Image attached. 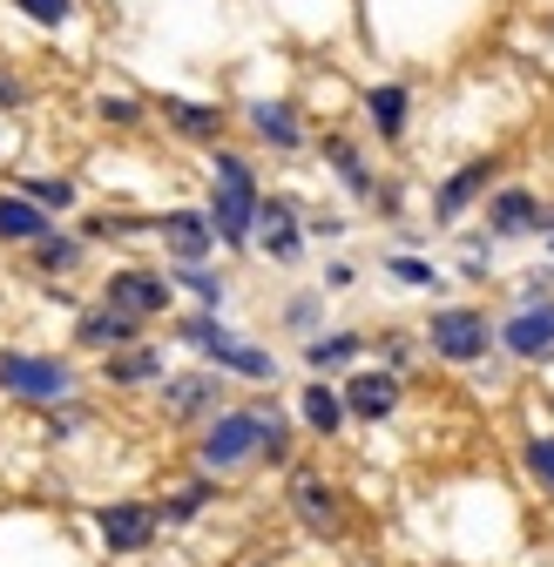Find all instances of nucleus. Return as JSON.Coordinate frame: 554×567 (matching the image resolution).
I'll return each mask as SVG.
<instances>
[{
	"label": "nucleus",
	"mask_w": 554,
	"mask_h": 567,
	"mask_svg": "<svg viewBox=\"0 0 554 567\" xmlns=\"http://www.w3.org/2000/svg\"><path fill=\"white\" fill-rule=\"evenodd\" d=\"M359 351V338H318L311 344V365H338V359H352Z\"/></svg>",
	"instance_id": "obj_22"
},
{
	"label": "nucleus",
	"mask_w": 554,
	"mask_h": 567,
	"mask_svg": "<svg viewBox=\"0 0 554 567\" xmlns=\"http://www.w3.org/2000/svg\"><path fill=\"white\" fill-rule=\"evenodd\" d=\"M95 527H102V540H109V547H122V554H129V547H150L156 514H150V507H102V520H95Z\"/></svg>",
	"instance_id": "obj_8"
},
{
	"label": "nucleus",
	"mask_w": 554,
	"mask_h": 567,
	"mask_svg": "<svg viewBox=\"0 0 554 567\" xmlns=\"http://www.w3.org/2000/svg\"><path fill=\"white\" fill-rule=\"evenodd\" d=\"M0 102H21V89H14V82H0Z\"/></svg>",
	"instance_id": "obj_30"
},
{
	"label": "nucleus",
	"mask_w": 554,
	"mask_h": 567,
	"mask_svg": "<svg viewBox=\"0 0 554 567\" xmlns=\"http://www.w3.org/2000/svg\"><path fill=\"white\" fill-rule=\"evenodd\" d=\"M527 466H534L541 486H554V440H534V446H527Z\"/></svg>",
	"instance_id": "obj_26"
},
{
	"label": "nucleus",
	"mask_w": 554,
	"mask_h": 567,
	"mask_svg": "<svg viewBox=\"0 0 554 567\" xmlns=\"http://www.w3.org/2000/svg\"><path fill=\"white\" fill-rule=\"evenodd\" d=\"M480 183H488V163H473V169H460L447 189H440V217H460V209H466V196L480 189Z\"/></svg>",
	"instance_id": "obj_20"
},
{
	"label": "nucleus",
	"mask_w": 554,
	"mask_h": 567,
	"mask_svg": "<svg viewBox=\"0 0 554 567\" xmlns=\"http://www.w3.org/2000/svg\"><path fill=\"white\" fill-rule=\"evenodd\" d=\"M392 405H399V385L386 372H366V379H352V392H345V412H359V419H386Z\"/></svg>",
	"instance_id": "obj_10"
},
{
	"label": "nucleus",
	"mask_w": 554,
	"mask_h": 567,
	"mask_svg": "<svg viewBox=\"0 0 554 567\" xmlns=\"http://www.w3.org/2000/svg\"><path fill=\"white\" fill-rule=\"evenodd\" d=\"M331 163L345 169V183H352V189H366V169H359V156L345 150V142H331Z\"/></svg>",
	"instance_id": "obj_29"
},
{
	"label": "nucleus",
	"mask_w": 554,
	"mask_h": 567,
	"mask_svg": "<svg viewBox=\"0 0 554 567\" xmlns=\"http://www.w3.org/2000/svg\"><path fill=\"white\" fill-rule=\"evenodd\" d=\"M129 324H135V318H122V311H109V305H102V311H89V318H82V344H122V338H129Z\"/></svg>",
	"instance_id": "obj_18"
},
{
	"label": "nucleus",
	"mask_w": 554,
	"mask_h": 567,
	"mask_svg": "<svg viewBox=\"0 0 554 567\" xmlns=\"http://www.w3.org/2000/svg\"><path fill=\"white\" fill-rule=\"evenodd\" d=\"M163 244H170L183 264H196V257H211V224H203L196 209H176V217H163Z\"/></svg>",
	"instance_id": "obj_9"
},
{
	"label": "nucleus",
	"mask_w": 554,
	"mask_h": 567,
	"mask_svg": "<svg viewBox=\"0 0 554 567\" xmlns=\"http://www.w3.org/2000/svg\"><path fill=\"white\" fill-rule=\"evenodd\" d=\"M0 385L8 392H28V399H61L68 385V365H54V359H21V351H0Z\"/></svg>",
	"instance_id": "obj_4"
},
{
	"label": "nucleus",
	"mask_w": 554,
	"mask_h": 567,
	"mask_svg": "<svg viewBox=\"0 0 554 567\" xmlns=\"http://www.w3.org/2000/svg\"><path fill=\"white\" fill-rule=\"evenodd\" d=\"M257 189H250V169L237 163V156H217V230L230 237V244H244L250 237V224H257Z\"/></svg>",
	"instance_id": "obj_2"
},
{
	"label": "nucleus",
	"mask_w": 554,
	"mask_h": 567,
	"mask_svg": "<svg viewBox=\"0 0 554 567\" xmlns=\"http://www.w3.org/2000/svg\"><path fill=\"white\" fill-rule=\"evenodd\" d=\"M433 351H447V359H480L488 351V318L480 311H433Z\"/></svg>",
	"instance_id": "obj_6"
},
{
	"label": "nucleus",
	"mask_w": 554,
	"mask_h": 567,
	"mask_svg": "<svg viewBox=\"0 0 554 567\" xmlns=\"http://www.w3.org/2000/svg\"><path fill=\"white\" fill-rule=\"evenodd\" d=\"M28 196H34L41 209H61V203H75V189H68V183H28Z\"/></svg>",
	"instance_id": "obj_27"
},
{
	"label": "nucleus",
	"mask_w": 554,
	"mask_h": 567,
	"mask_svg": "<svg viewBox=\"0 0 554 567\" xmlns=\"http://www.w3.org/2000/svg\"><path fill=\"white\" fill-rule=\"evenodd\" d=\"M507 351H514V359H547V351H554V305H527V311H514L507 318Z\"/></svg>",
	"instance_id": "obj_7"
},
{
	"label": "nucleus",
	"mask_w": 554,
	"mask_h": 567,
	"mask_svg": "<svg viewBox=\"0 0 554 567\" xmlns=\"http://www.w3.org/2000/svg\"><path fill=\"white\" fill-rule=\"evenodd\" d=\"M257 230H264L270 257H298V217H291V203H264L257 209Z\"/></svg>",
	"instance_id": "obj_12"
},
{
	"label": "nucleus",
	"mask_w": 554,
	"mask_h": 567,
	"mask_svg": "<svg viewBox=\"0 0 554 567\" xmlns=\"http://www.w3.org/2000/svg\"><path fill=\"white\" fill-rule=\"evenodd\" d=\"M109 311H122V318H156V311H170V284L150 277V270H122V277H109Z\"/></svg>",
	"instance_id": "obj_5"
},
{
	"label": "nucleus",
	"mask_w": 554,
	"mask_h": 567,
	"mask_svg": "<svg viewBox=\"0 0 554 567\" xmlns=\"http://www.w3.org/2000/svg\"><path fill=\"white\" fill-rule=\"evenodd\" d=\"M250 115H257V128L277 142V150H298V122H291V109H285V102H257Z\"/></svg>",
	"instance_id": "obj_17"
},
{
	"label": "nucleus",
	"mask_w": 554,
	"mask_h": 567,
	"mask_svg": "<svg viewBox=\"0 0 554 567\" xmlns=\"http://www.w3.org/2000/svg\"><path fill=\"white\" fill-rule=\"evenodd\" d=\"M163 372V359H156V351H129V359L115 365V379H156Z\"/></svg>",
	"instance_id": "obj_23"
},
{
	"label": "nucleus",
	"mask_w": 554,
	"mask_h": 567,
	"mask_svg": "<svg viewBox=\"0 0 554 567\" xmlns=\"http://www.w3.org/2000/svg\"><path fill=\"white\" fill-rule=\"evenodd\" d=\"M0 237H34L41 244V203L34 196H0Z\"/></svg>",
	"instance_id": "obj_14"
},
{
	"label": "nucleus",
	"mask_w": 554,
	"mask_h": 567,
	"mask_svg": "<svg viewBox=\"0 0 554 567\" xmlns=\"http://www.w3.org/2000/svg\"><path fill=\"white\" fill-rule=\"evenodd\" d=\"M257 446H270V419H264V412H224V419L211 425V440H203V466L230 473V466H244Z\"/></svg>",
	"instance_id": "obj_1"
},
{
	"label": "nucleus",
	"mask_w": 554,
	"mask_h": 567,
	"mask_svg": "<svg viewBox=\"0 0 554 567\" xmlns=\"http://www.w3.org/2000/svg\"><path fill=\"white\" fill-rule=\"evenodd\" d=\"M14 8H21L28 21H41V28H54V21H68V0H14Z\"/></svg>",
	"instance_id": "obj_24"
},
{
	"label": "nucleus",
	"mask_w": 554,
	"mask_h": 567,
	"mask_svg": "<svg viewBox=\"0 0 554 567\" xmlns=\"http://www.w3.org/2000/svg\"><path fill=\"white\" fill-rule=\"evenodd\" d=\"M34 257H41L48 270H61V264H75V244H68V237H41V244H34Z\"/></svg>",
	"instance_id": "obj_25"
},
{
	"label": "nucleus",
	"mask_w": 554,
	"mask_h": 567,
	"mask_svg": "<svg viewBox=\"0 0 554 567\" xmlns=\"http://www.w3.org/2000/svg\"><path fill=\"white\" fill-rule=\"evenodd\" d=\"M183 338H189L196 351H211V359H217V365H230V372H244V379H270V372H277V365L264 359V351H257V344H237V338H230L224 324H211V318H189V324H183Z\"/></svg>",
	"instance_id": "obj_3"
},
{
	"label": "nucleus",
	"mask_w": 554,
	"mask_h": 567,
	"mask_svg": "<svg viewBox=\"0 0 554 567\" xmlns=\"http://www.w3.org/2000/svg\"><path fill=\"white\" fill-rule=\"evenodd\" d=\"M392 277H399V284H433V264H420V257H392Z\"/></svg>",
	"instance_id": "obj_28"
},
{
	"label": "nucleus",
	"mask_w": 554,
	"mask_h": 567,
	"mask_svg": "<svg viewBox=\"0 0 554 567\" xmlns=\"http://www.w3.org/2000/svg\"><path fill=\"white\" fill-rule=\"evenodd\" d=\"M291 507L305 514V527H318V534H331L338 527V501L311 480V473H298V486H291Z\"/></svg>",
	"instance_id": "obj_11"
},
{
	"label": "nucleus",
	"mask_w": 554,
	"mask_h": 567,
	"mask_svg": "<svg viewBox=\"0 0 554 567\" xmlns=\"http://www.w3.org/2000/svg\"><path fill=\"white\" fill-rule=\"evenodd\" d=\"M534 224H541V209H534L527 189H501V196H494V230L514 237V230H534Z\"/></svg>",
	"instance_id": "obj_13"
},
{
	"label": "nucleus",
	"mask_w": 554,
	"mask_h": 567,
	"mask_svg": "<svg viewBox=\"0 0 554 567\" xmlns=\"http://www.w3.org/2000/svg\"><path fill=\"white\" fill-rule=\"evenodd\" d=\"M211 399H217V385H211V379H176V385L163 392L170 419H189V412H203V405H211Z\"/></svg>",
	"instance_id": "obj_15"
},
{
	"label": "nucleus",
	"mask_w": 554,
	"mask_h": 567,
	"mask_svg": "<svg viewBox=\"0 0 554 567\" xmlns=\"http://www.w3.org/2000/svg\"><path fill=\"white\" fill-rule=\"evenodd\" d=\"M305 419L318 425V433H338V425H345V399L325 392V385H311V392H305Z\"/></svg>",
	"instance_id": "obj_19"
},
{
	"label": "nucleus",
	"mask_w": 554,
	"mask_h": 567,
	"mask_svg": "<svg viewBox=\"0 0 554 567\" xmlns=\"http://www.w3.org/2000/svg\"><path fill=\"white\" fill-rule=\"evenodd\" d=\"M170 115H176V128H189V135H211V128H217L211 109H189V102H170Z\"/></svg>",
	"instance_id": "obj_21"
},
{
	"label": "nucleus",
	"mask_w": 554,
	"mask_h": 567,
	"mask_svg": "<svg viewBox=\"0 0 554 567\" xmlns=\"http://www.w3.org/2000/svg\"><path fill=\"white\" fill-rule=\"evenodd\" d=\"M366 109H372L379 135H399V128H406V89H392V82H386V89H372V95H366Z\"/></svg>",
	"instance_id": "obj_16"
}]
</instances>
